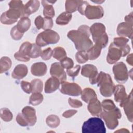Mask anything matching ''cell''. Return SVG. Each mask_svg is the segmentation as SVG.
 I'll use <instances>...</instances> for the list:
<instances>
[{"label": "cell", "mask_w": 133, "mask_h": 133, "mask_svg": "<svg viewBox=\"0 0 133 133\" xmlns=\"http://www.w3.org/2000/svg\"><path fill=\"white\" fill-rule=\"evenodd\" d=\"M90 35V27L86 25H82L77 30L70 31L67 36L73 42L78 51H86L93 46V43L89 38Z\"/></svg>", "instance_id": "1"}, {"label": "cell", "mask_w": 133, "mask_h": 133, "mask_svg": "<svg viewBox=\"0 0 133 133\" xmlns=\"http://www.w3.org/2000/svg\"><path fill=\"white\" fill-rule=\"evenodd\" d=\"M9 9L1 16V22L4 24H12L18 19L24 17V6L21 1L13 0L8 4Z\"/></svg>", "instance_id": "2"}, {"label": "cell", "mask_w": 133, "mask_h": 133, "mask_svg": "<svg viewBox=\"0 0 133 133\" xmlns=\"http://www.w3.org/2000/svg\"><path fill=\"white\" fill-rule=\"evenodd\" d=\"M90 32L92 39L102 48H104L108 44L109 37L105 32V26L101 23H95L90 27Z\"/></svg>", "instance_id": "3"}, {"label": "cell", "mask_w": 133, "mask_h": 133, "mask_svg": "<svg viewBox=\"0 0 133 133\" xmlns=\"http://www.w3.org/2000/svg\"><path fill=\"white\" fill-rule=\"evenodd\" d=\"M97 84L103 97H109L113 94L115 86L110 74L101 71L98 74Z\"/></svg>", "instance_id": "4"}, {"label": "cell", "mask_w": 133, "mask_h": 133, "mask_svg": "<svg viewBox=\"0 0 133 133\" xmlns=\"http://www.w3.org/2000/svg\"><path fill=\"white\" fill-rule=\"evenodd\" d=\"M82 132L91 133H105L104 122L99 117H93L84 122L82 127Z\"/></svg>", "instance_id": "5"}, {"label": "cell", "mask_w": 133, "mask_h": 133, "mask_svg": "<svg viewBox=\"0 0 133 133\" xmlns=\"http://www.w3.org/2000/svg\"><path fill=\"white\" fill-rule=\"evenodd\" d=\"M100 116L104 121L107 127L113 130L118 125V119L121 118L122 114L120 110L116 107L110 110H103Z\"/></svg>", "instance_id": "6"}, {"label": "cell", "mask_w": 133, "mask_h": 133, "mask_svg": "<svg viewBox=\"0 0 133 133\" xmlns=\"http://www.w3.org/2000/svg\"><path fill=\"white\" fill-rule=\"evenodd\" d=\"M59 39V35L56 31L52 30H44L37 36L36 44L40 47H44L49 44H56Z\"/></svg>", "instance_id": "7"}, {"label": "cell", "mask_w": 133, "mask_h": 133, "mask_svg": "<svg viewBox=\"0 0 133 133\" xmlns=\"http://www.w3.org/2000/svg\"><path fill=\"white\" fill-rule=\"evenodd\" d=\"M115 79L119 83H125L128 78V72L125 64L123 62L115 63L113 66Z\"/></svg>", "instance_id": "8"}, {"label": "cell", "mask_w": 133, "mask_h": 133, "mask_svg": "<svg viewBox=\"0 0 133 133\" xmlns=\"http://www.w3.org/2000/svg\"><path fill=\"white\" fill-rule=\"evenodd\" d=\"M82 88L75 83H70L68 82H63L61 83L60 91L64 95L78 96L81 94Z\"/></svg>", "instance_id": "9"}, {"label": "cell", "mask_w": 133, "mask_h": 133, "mask_svg": "<svg viewBox=\"0 0 133 133\" xmlns=\"http://www.w3.org/2000/svg\"><path fill=\"white\" fill-rule=\"evenodd\" d=\"M104 15V10L101 6H92L87 5L84 12V15L90 20L99 19L101 18Z\"/></svg>", "instance_id": "10"}, {"label": "cell", "mask_w": 133, "mask_h": 133, "mask_svg": "<svg viewBox=\"0 0 133 133\" xmlns=\"http://www.w3.org/2000/svg\"><path fill=\"white\" fill-rule=\"evenodd\" d=\"M98 74L97 68L94 65L87 64L82 66L81 70L82 75L88 77L90 83L92 85L97 84Z\"/></svg>", "instance_id": "11"}, {"label": "cell", "mask_w": 133, "mask_h": 133, "mask_svg": "<svg viewBox=\"0 0 133 133\" xmlns=\"http://www.w3.org/2000/svg\"><path fill=\"white\" fill-rule=\"evenodd\" d=\"M50 73L51 76L58 78L60 84L65 82L66 79V72L60 62H56L51 64L50 69Z\"/></svg>", "instance_id": "12"}, {"label": "cell", "mask_w": 133, "mask_h": 133, "mask_svg": "<svg viewBox=\"0 0 133 133\" xmlns=\"http://www.w3.org/2000/svg\"><path fill=\"white\" fill-rule=\"evenodd\" d=\"M122 57H123V54L121 49L116 47L112 43L109 46L108 55L107 56V61L108 63L109 64H114L117 62Z\"/></svg>", "instance_id": "13"}, {"label": "cell", "mask_w": 133, "mask_h": 133, "mask_svg": "<svg viewBox=\"0 0 133 133\" xmlns=\"http://www.w3.org/2000/svg\"><path fill=\"white\" fill-rule=\"evenodd\" d=\"M132 91H130L127 98L122 102L119 103V106L123 108L125 113L130 122H132L133 120V108H132Z\"/></svg>", "instance_id": "14"}, {"label": "cell", "mask_w": 133, "mask_h": 133, "mask_svg": "<svg viewBox=\"0 0 133 133\" xmlns=\"http://www.w3.org/2000/svg\"><path fill=\"white\" fill-rule=\"evenodd\" d=\"M21 113L28 122L29 126H33L35 124L37 117L35 109L30 106H26L22 109Z\"/></svg>", "instance_id": "15"}, {"label": "cell", "mask_w": 133, "mask_h": 133, "mask_svg": "<svg viewBox=\"0 0 133 133\" xmlns=\"http://www.w3.org/2000/svg\"><path fill=\"white\" fill-rule=\"evenodd\" d=\"M116 32L120 36L131 38L132 36V24L126 22L120 23L117 27Z\"/></svg>", "instance_id": "16"}, {"label": "cell", "mask_w": 133, "mask_h": 133, "mask_svg": "<svg viewBox=\"0 0 133 133\" xmlns=\"http://www.w3.org/2000/svg\"><path fill=\"white\" fill-rule=\"evenodd\" d=\"M88 104L87 109L89 113L94 116H100L103 110L101 103L98 98L94 99Z\"/></svg>", "instance_id": "17"}, {"label": "cell", "mask_w": 133, "mask_h": 133, "mask_svg": "<svg viewBox=\"0 0 133 133\" xmlns=\"http://www.w3.org/2000/svg\"><path fill=\"white\" fill-rule=\"evenodd\" d=\"M60 82L59 80L55 77L49 78L45 84V92L46 94H51L56 91L59 87Z\"/></svg>", "instance_id": "18"}, {"label": "cell", "mask_w": 133, "mask_h": 133, "mask_svg": "<svg viewBox=\"0 0 133 133\" xmlns=\"http://www.w3.org/2000/svg\"><path fill=\"white\" fill-rule=\"evenodd\" d=\"M47 71L46 64L43 62H38L33 63L31 67V73L36 76L45 75Z\"/></svg>", "instance_id": "19"}, {"label": "cell", "mask_w": 133, "mask_h": 133, "mask_svg": "<svg viewBox=\"0 0 133 133\" xmlns=\"http://www.w3.org/2000/svg\"><path fill=\"white\" fill-rule=\"evenodd\" d=\"M39 2L36 0L28 1L24 6V17H28L38 10L39 7Z\"/></svg>", "instance_id": "20"}, {"label": "cell", "mask_w": 133, "mask_h": 133, "mask_svg": "<svg viewBox=\"0 0 133 133\" xmlns=\"http://www.w3.org/2000/svg\"><path fill=\"white\" fill-rule=\"evenodd\" d=\"M113 94L115 101L119 103L124 101L128 96L126 92L125 87L120 84L115 86Z\"/></svg>", "instance_id": "21"}, {"label": "cell", "mask_w": 133, "mask_h": 133, "mask_svg": "<svg viewBox=\"0 0 133 133\" xmlns=\"http://www.w3.org/2000/svg\"><path fill=\"white\" fill-rule=\"evenodd\" d=\"M28 72V67L24 64H19L16 65L14 69L11 76L15 79H22L26 76Z\"/></svg>", "instance_id": "22"}, {"label": "cell", "mask_w": 133, "mask_h": 133, "mask_svg": "<svg viewBox=\"0 0 133 133\" xmlns=\"http://www.w3.org/2000/svg\"><path fill=\"white\" fill-rule=\"evenodd\" d=\"M56 1H42V4L44 7L43 9V15L45 17H48L52 18L55 15V10L52 5V4H54Z\"/></svg>", "instance_id": "23"}, {"label": "cell", "mask_w": 133, "mask_h": 133, "mask_svg": "<svg viewBox=\"0 0 133 133\" xmlns=\"http://www.w3.org/2000/svg\"><path fill=\"white\" fill-rule=\"evenodd\" d=\"M81 98L86 103H88L91 100L97 98L95 90L90 88H85L82 91Z\"/></svg>", "instance_id": "24"}, {"label": "cell", "mask_w": 133, "mask_h": 133, "mask_svg": "<svg viewBox=\"0 0 133 133\" xmlns=\"http://www.w3.org/2000/svg\"><path fill=\"white\" fill-rule=\"evenodd\" d=\"M31 20L28 17H24L21 18L19 20L16 26L20 32L24 34V32L29 29L31 26Z\"/></svg>", "instance_id": "25"}, {"label": "cell", "mask_w": 133, "mask_h": 133, "mask_svg": "<svg viewBox=\"0 0 133 133\" xmlns=\"http://www.w3.org/2000/svg\"><path fill=\"white\" fill-rule=\"evenodd\" d=\"M102 48L97 44L93 45L90 49H89L86 52L88 56L89 60H94L97 59L100 55Z\"/></svg>", "instance_id": "26"}, {"label": "cell", "mask_w": 133, "mask_h": 133, "mask_svg": "<svg viewBox=\"0 0 133 133\" xmlns=\"http://www.w3.org/2000/svg\"><path fill=\"white\" fill-rule=\"evenodd\" d=\"M82 1L67 0L65 3V11L69 13H72L77 10L78 7Z\"/></svg>", "instance_id": "27"}, {"label": "cell", "mask_w": 133, "mask_h": 133, "mask_svg": "<svg viewBox=\"0 0 133 133\" xmlns=\"http://www.w3.org/2000/svg\"><path fill=\"white\" fill-rule=\"evenodd\" d=\"M72 15L71 14L64 11L60 14L56 18V23L58 25H64L68 24L72 19Z\"/></svg>", "instance_id": "28"}, {"label": "cell", "mask_w": 133, "mask_h": 133, "mask_svg": "<svg viewBox=\"0 0 133 133\" xmlns=\"http://www.w3.org/2000/svg\"><path fill=\"white\" fill-rule=\"evenodd\" d=\"M11 59L6 56L1 58L0 60V73L2 74L9 70L11 66Z\"/></svg>", "instance_id": "29"}, {"label": "cell", "mask_w": 133, "mask_h": 133, "mask_svg": "<svg viewBox=\"0 0 133 133\" xmlns=\"http://www.w3.org/2000/svg\"><path fill=\"white\" fill-rule=\"evenodd\" d=\"M44 99L43 95L41 92H33L29 98V103L36 106L41 104Z\"/></svg>", "instance_id": "30"}, {"label": "cell", "mask_w": 133, "mask_h": 133, "mask_svg": "<svg viewBox=\"0 0 133 133\" xmlns=\"http://www.w3.org/2000/svg\"><path fill=\"white\" fill-rule=\"evenodd\" d=\"M52 57L60 61L66 57V52L63 48L57 47L52 50Z\"/></svg>", "instance_id": "31"}, {"label": "cell", "mask_w": 133, "mask_h": 133, "mask_svg": "<svg viewBox=\"0 0 133 133\" xmlns=\"http://www.w3.org/2000/svg\"><path fill=\"white\" fill-rule=\"evenodd\" d=\"M46 122L49 127L51 128H56L59 126L60 121L58 116L51 114L47 116L46 119Z\"/></svg>", "instance_id": "32"}, {"label": "cell", "mask_w": 133, "mask_h": 133, "mask_svg": "<svg viewBox=\"0 0 133 133\" xmlns=\"http://www.w3.org/2000/svg\"><path fill=\"white\" fill-rule=\"evenodd\" d=\"M32 91V92H41L43 89V82L37 78H35L31 82Z\"/></svg>", "instance_id": "33"}, {"label": "cell", "mask_w": 133, "mask_h": 133, "mask_svg": "<svg viewBox=\"0 0 133 133\" xmlns=\"http://www.w3.org/2000/svg\"><path fill=\"white\" fill-rule=\"evenodd\" d=\"M0 116L1 118L6 122H10L13 118L12 113L9 109L7 108H3L0 111Z\"/></svg>", "instance_id": "34"}, {"label": "cell", "mask_w": 133, "mask_h": 133, "mask_svg": "<svg viewBox=\"0 0 133 133\" xmlns=\"http://www.w3.org/2000/svg\"><path fill=\"white\" fill-rule=\"evenodd\" d=\"M42 50L41 47L36 43L32 44V47L30 51L29 56L32 58H36L41 56Z\"/></svg>", "instance_id": "35"}, {"label": "cell", "mask_w": 133, "mask_h": 133, "mask_svg": "<svg viewBox=\"0 0 133 133\" xmlns=\"http://www.w3.org/2000/svg\"><path fill=\"white\" fill-rule=\"evenodd\" d=\"M32 47V44L29 42H25L23 43L20 47L19 52L25 56L29 57V54Z\"/></svg>", "instance_id": "36"}, {"label": "cell", "mask_w": 133, "mask_h": 133, "mask_svg": "<svg viewBox=\"0 0 133 133\" xmlns=\"http://www.w3.org/2000/svg\"><path fill=\"white\" fill-rule=\"evenodd\" d=\"M75 58L79 63H84L89 60L86 51H78L75 54Z\"/></svg>", "instance_id": "37"}, {"label": "cell", "mask_w": 133, "mask_h": 133, "mask_svg": "<svg viewBox=\"0 0 133 133\" xmlns=\"http://www.w3.org/2000/svg\"><path fill=\"white\" fill-rule=\"evenodd\" d=\"M128 41H129L128 38L125 37L120 36V37H115L114 38L113 43L116 47L119 48H122L127 45V43L128 42Z\"/></svg>", "instance_id": "38"}, {"label": "cell", "mask_w": 133, "mask_h": 133, "mask_svg": "<svg viewBox=\"0 0 133 133\" xmlns=\"http://www.w3.org/2000/svg\"><path fill=\"white\" fill-rule=\"evenodd\" d=\"M23 33H22L18 30L16 25L12 28L10 30V36L13 39L16 41L21 39L23 37Z\"/></svg>", "instance_id": "39"}, {"label": "cell", "mask_w": 133, "mask_h": 133, "mask_svg": "<svg viewBox=\"0 0 133 133\" xmlns=\"http://www.w3.org/2000/svg\"><path fill=\"white\" fill-rule=\"evenodd\" d=\"M103 110H110L116 107L114 102L111 99H105L101 102Z\"/></svg>", "instance_id": "40"}, {"label": "cell", "mask_w": 133, "mask_h": 133, "mask_svg": "<svg viewBox=\"0 0 133 133\" xmlns=\"http://www.w3.org/2000/svg\"><path fill=\"white\" fill-rule=\"evenodd\" d=\"M60 63L64 69L66 70L71 69L74 66V62L73 60L69 57H65L60 61Z\"/></svg>", "instance_id": "41"}, {"label": "cell", "mask_w": 133, "mask_h": 133, "mask_svg": "<svg viewBox=\"0 0 133 133\" xmlns=\"http://www.w3.org/2000/svg\"><path fill=\"white\" fill-rule=\"evenodd\" d=\"M81 69V66L78 64L76 65L71 69L66 70V74L71 77H75L77 76L79 73Z\"/></svg>", "instance_id": "42"}, {"label": "cell", "mask_w": 133, "mask_h": 133, "mask_svg": "<svg viewBox=\"0 0 133 133\" xmlns=\"http://www.w3.org/2000/svg\"><path fill=\"white\" fill-rule=\"evenodd\" d=\"M52 56V50L50 47H48L42 51L41 58L44 60H48L50 59Z\"/></svg>", "instance_id": "43"}, {"label": "cell", "mask_w": 133, "mask_h": 133, "mask_svg": "<svg viewBox=\"0 0 133 133\" xmlns=\"http://www.w3.org/2000/svg\"><path fill=\"white\" fill-rule=\"evenodd\" d=\"M20 86H21L22 89L24 91V92L28 94L32 92V86H31V83H29L26 81H22L21 82Z\"/></svg>", "instance_id": "44"}, {"label": "cell", "mask_w": 133, "mask_h": 133, "mask_svg": "<svg viewBox=\"0 0 133 133\" xmlns=\"http://www.w3.org/2000/svg\"><path fill=\"white\" fill-rule=\"evenodd\" d=\"M44 25L42 29L44 30H51L53 26V21H52V18L44 17Z\"/></svg>", "instance_id": "45"}, {"label": "cell", "mask_w": 133, "mask_h": 133, "mask_svg": "<svg viewBox=\"0 0 133 133\" xmlns=\"http://www.w3.org/2000/svg\"><path fill=\"white\" fill-rule=\"evenodd\" d=\"M16 122L18 123V124L23 127H26L29 126V124L25 119L24 118L23 115L21 113H19L18 114V115L16 116Z\"/></svg>", "instance_id": "46"}, {"label": "cell", "mask_w": 133, "mask_h": 133, "mask_svg": "<svg viewBox=\"0 0 133 133\" xmlns=\"http://www.w3.org/2000/svg\"><path fill=\"white\" fill-rule=\"evenodd\" d=\"M68 103L70 106L74 108H78L83 105V103L81 101L78 100L77 99H74L71 98H69Z\"/></svg>", "instance_id": "47"}, {"label": "cell", "mask_w": 133, "mask_h": 133, "mask_svg": "<svg viewBox=\"0 0 133 133\" xmlns=\"http://www.w3.org/2000/svg\"><path fill=\"white\" fill-rule=\"evenodd\" d=\"M14 57L16 60L20 61H23V62H28L30 61L31 58L29 57L25 56L24 55L21 54L19 51H17L15 53Z\"/></svg>", "instance_id": "48"}, {"label": "cell", "mask_w": 133, "mask_h": 133, "mask_svg": "<svg viewBox=\"0 0 133 133\" xmlns=\"http://www.w3.org/2000/svg\"><path fill=\"white\" fill-rule=\"evenodd\" d=\"M44 22V18L42 17L41 16H38L35 19L34 23L36 27V28L38 30H40L41 29H42L43 27Z\"/></svg>", "instance_id": "49"}, {"label": "cell", "mask_w": 133, "mask_h": 133, "mask_svg": "<svg viewBox=\"0 0 133 133\" xmlns=\"http://www.w3.org/2000/svg\"><path fill=\"white\" fill-rule=\"evenodd\" d=\"M77 112V111L76 110H68L64 112V113L62 114V116H63L65 118H70L73 116L74 115H75Z\"/></svg>", "instance_id": "50"}, {"label": "cell", "mask_w": 133, "mask_h": 133, "mask_svg": "<svg viewBox=\"0 0 133 133\" xmlns=\"http://www.w3.org/2000/svg\"><path fill=\"white\" fill-rule=\"evenodd\" d=\"M125 21L126 22L129 23L131 24H132V22H133V18H132V12H131L129 14H128V15L126 16L124 18Z\"/></svg>", "instance_id": "51"}, {"label": "cell", "mask_w": 133, "mask_h": 133, "mask_svg": "<svg viewBox=\"0 0 133 133\" xmlns=\"http://www.w3.org/2000/svg\"><path fill=\"white\" fill-rule=\"evenodd\" d=\"M126 61L129 65L132 66L133 65V61H132V54H129L126 59Z\"/></svg>", "instance_id": "52"}, {"label": "cell", "mask_w": 133, "mask_h": 133, "mask_svg": "<svg viewBox=\"0 0 133 133\" xmlns=\"http://www.w3.org/2000/svg\"><path fill=\"white\" fill-rule=\"evenodd\" d=\"M129 131L126 128H121L118 130L115 131V132H129Z\"/></svg>", "instance_id": "53"}, {"label": "cell", "mask_w": 133, "mask_h": 133, "mask_svg": "<svg viewBox=\"0 0 133 133\" xmlns=\"http://www.w3.org/2000/svg\"><path fill=\"white\" fill-rule=\"evenodd\" d=\"M93 2H94V3H98V4H100V3H103V2H104V1H101V2H99V1H92Z\"/></svg>", "instance_id": "54"}]
</instances>
